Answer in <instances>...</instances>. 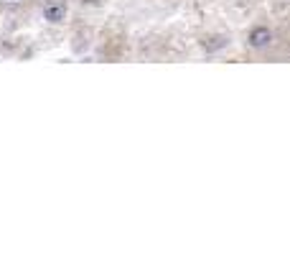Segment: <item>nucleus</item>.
<instances>
[{
  "label": "nucleus",
  "mask_w": 290,
  "mask_h": 254,
  "mask_svg": "<svg viewBox=\"0 0 290 254\" xmlns=\"http://www.w3.org/2000/svg\"><path fill=\"white\" fill-rule=\"evenodd\" d=\"M44 15H46V20H51V23H61L64 15H67V8H64V5H51V8L44 10Z\"/></svg>",
  "instance_id": "2"
},
{
  "label": "nucleus",
  "mask_w": 290,
  "mask_h": 254,
  "mask_svg": "<svg viewBox=\"0 0 290 254\" xmlns=\"http://www.w3.org/2000/svg\"><path fill=\"white\" fill-rule=\"evenodd\" d=\"M250 46L252 49H265V46H270V41H273V31L267 28V26H257V28H252L250 31Z\"/></svg>",
  "instance_id": "1"
}]
</instances>
